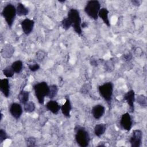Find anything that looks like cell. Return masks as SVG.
<instances>
[{
  "label": "cell",
  "instance_id": "1",
  "mask_svg": "<svg viewBox=\"0 0 147 147\" xmlns=\"http://www.w3.org/2000/svg\"><path fill=\"white\" fill-rule=\"evenodd\" d=\"M75 134V139L77 144L80 147H87L90 142V136L88 131L85 127L76 126L74 129Z\"/></svg>",
  "mask_w": 147,
  "mask_h": 147
},
{
  "label": "cell",
  "instance_id": "2",
  "mask_svg": "<svg viewBox=\"0 0 147 147\" xmlns=\"http://www.w3.org/2000/svg\"><path fill=\"white\" fill-rule=\"evenodd\" d=\"M33 88L38 103L40 105H43L45 96L48 97L49 95V86L46 82H41L34 84Z\"/></svg>",
  "mask_w": 147,
  "mask_h": 147
},
{
  "label": "cell",
  "instance_id": "3",
  "mask_svg": "<svg viewBox=\"0 0 147 147\" xmlns=\"http://www.w3.org/2000/svg\"><path fill=\"white\" fill-rule=\"evenodd\" d=\"M114 84L111 82H105L99 86L98 91L100 95L106 102L109 107H111L113 95Z\"/></svg>",
  "mask_w": 147,
  "mask_h": 147
},
{
  "label": "cell",
  "instance_id": "4",
  "mask_svg": "<svg viewBox=\"0 0 147 147\" xmlns=\"http://www.w3.org/2000/svg\"><path fill=\"white\" fill-rule=\"evenodd\" d=\"M67 17L71 21L72 26L75 32L79 36H81L82 34V29L81 27L82 19L80 16L79 10L76 9H70L68 11Z\"/></svg>",
  "mask_w": 147,
  "mask_h": 147
},
{
  "label": "cell",
  "instance_id": "5",
  "mask_svg": "<svg viewBox=\"0 0 147 147\" xmlns=\"http://www.w3.org/2000/svg\"><path fill=\"white\" fill-rule=\"evenodd\" d=\"M100 9V3L97 0L88 1L84 9L86 14L91 19L97 20Z\"/></svg>",
  "mask_w": 147,
  "mask_h": 147
},
{
  "label": "cell",
  "instance_id": "6",
  "mask_svg": "<svg viewBox=\"0 0 147 147\" xmlns=\"http://www.w3.org/2000/svg\"><path fill=\"white\" fill-rule=\"evenodd\" d=\"M1 15L4 18L9 28H11L15 20L17 11L16 7L11 3L7 4L1 11Z\"/></svg>",
  "mask_w": 147,
  "mask_h": 147
},
{
  "label": "cell",
  "instance_id": "7",
  "mask_svg": "<svg viewBox=\"0 0 147 147\" xmlns=\"http://www.w3.org/2000/svg\"><path fill=\"white\" fill-rule=\"evenodd\" d=\"M142 131L140 129L133 130L129 139V142L131 147H140L142 144Z\"/></svg>",
  "mask_w": 147,
  "mask_h": 147
},
{
  "label": "cell",
  "instance_id": "8",
  "mask_svg": "<svg viewBox=\"0 0 147 147\" xmlns=\"http://www.w3.org/2000/svg\"><path fill=\"white\" fill-rule=\"evenodd\" d=\"M120 126L126 131H130L133 126V121L129 113H125L122 115L120 119Z\"/></svg>",
  "mask_w": 147,
  "mask_h": 147
},
{
  "label": "cell",
  "instance_id": "9",
  "mask_svg": "<svg viewBox=\"0 0 147 147\" xmlns=\"http://www.w3.org/2000/svg\"><path fill=\"white\" fill-rule=\"evenodd\" d=\"M124 100L126 102L129 107V111L131 113L134 111V102H135V92L133 90H130L125 93L123 96Z\"/></svg>",
  "mask_w": 147,
  "mask_h": 147
},
{
  "label": "cell",
  "instance_id": "10",
  "mask_svg": "<svg viewBox=\"0 0 147 147\" xmlns=\"http://www.w3.org/2000/svg\"><path fill=\"white\" fill-rule=\"evenodd\" d=\"M9 111L11 116L16 119H18L23 112V109L21 105L18 103H12L9 108Z\"/></svg>",
  "mask_w": 147,
  "mask_h": 147
},
{
  "label": "cell",
  "instance_id": "11",
  "mask_svg": "<svg viewBox=\"0 0 147 147\" xmlns=\"http://www.w3.org/2000/svg\"><path fill=\"white\" fill-rule=\"evenodd\" d=\"M21 26L24 33L25 35L28 36L32 33L33 29L34 21L33 20L26 18L21 22Z\"/></svg>",
  "mask_w": 147,
  "mask_h": 147
},
{
  "label": "cell",
  "instance_id": "12",
  "mask_svg": "<svg viewBox=\"0 0 147 147\" xmlns=\"http://www.w3.org/2000/svg\"><path fill=\"white\" fill-rule=\"evenodd\" d=\"M105 113V107L101 104H98L94 106L91 110V114L96 120L100 119L103 116Z\"/></svg>",
  "mask_w": 147,
  "mask_h": 147
},
{
  "label": "cell",
  "instance_id": "13",
  "mask_svg": "<svg viewBox=\"0 0 147 147\" xmlns=\"http://www.w3.org/2000/svg\"><path fill=\"white\" fill-rule=\"evenodd\" d=\"M45 107L48 111H51L55 115L57 114L61 109V106L59 103L56 100L52 99H51L46 103Z\"/></svg>",
  "mask_w": 147,
  "mask_h": 147
},
{
  "label": "cell",
  "instance_id": "14",
  "mask_svg": "<svg viewBox=\"0 0 147 147\" xmlns=\"http://www.w3.org/2000/svg\"><path fill=\"white\" fill-rule=\"evenodd\" d=\"M0 91L3 95L8 98L10 95V83L9 78H4L1 79L0 81Z\"/></svg>",
  "mask_w": 147,
  "mask_h": 147
},
{
  "label": "cell",
  "instance_id": "15",
  "mask_svg": "<svg viewBox=\"0 0 147 147\" xmlns=\"http://www.w3.org/2000/svg\"><path fill=\"white\" fill-rule=\"evenodd\" d=\"M61 111L62 114L66 118H70L71 117V111L72 110V105L70 102L69 97H65V103L61 106Z\"/></svg>",
  "mask_w": 147,
  "mask_h": 147
},
{
  "label": "cell",
  "instance_id": "16",
  "mask_svg": "<svg viewBox=\"0 0 147 147\" xmlns=\"http://www.w3.org/2000/svg\"><path fill=\"white\" fill-rule=\"evenodd\" d=\"M109 11L107 8L106 7L100 8L98 14V17H99L102 20L105 24H106L108 27H110L111 25H110V22L109 18Z\"/></svg>",
  "mask_w": 147,
  "mask_h": 147
},
{
  "label": "cell",
  "instance_id": "17",
  "mask_svg": "<svg viewBox=\"0 0 147 147\" xmlns=\"http://www.w3.org/2000/svg\"><path fill=\"white\" fill-rule=\"evenodd\" d=\"M16 11L18 16L22 17L28 15L29 12V10L23 3L19 2L17 3V6L16 7Z\"/></svg>",
  "mask_w": 147,
  "mask_h": 147
},
{
  "label": "cell",
  "instance_id": "18",
  "mask_svg": "<svg viewBox=\"0 0 147 147\" xmlns=\"http://www.w3.org/2000/svg\"><path fill=\"white\" fill-rule=\"evenodd\" d=\"M14 52V48L11 45H6L2 49L1 53L2 56L4 58H9L12 56Z\"/></svg>",
  "mask_w": 147,
  "mask_h": 147
},
{
  "label": "cell",
  "instance_id": "19",
  "mask_svg": "<svg viewBox=\"0 0 147 147\" xmlns=\"http://www.w3.org/2000/svg\"><path fill=\"white\" fill-rule=\"evenodd\" d=\"M106 125L105 123H98L96 124L94 128V134L97 137H100L106 131Z\"/></svg>",
  "mask_w": 147,
  "mask_h": 147
},
{
  "label": "cell",
  "instance_id": "20",
  "mask_svg": "<svg viewBox=\"0 0 147 147\" xmlns=\"http://www.w3.org/2000/svg\"><path fill=\"white\" fill-rule=\"evenodd\" d=\"M29 92L24 90H22L18 95V99L21 103L24 104L29 101Z\"/></svg>",
  "mask_w": 147,
  "mask_h": 147
},
{
  "label": "cell",
  "instance_id": "21",
  "mask_svg": "<svg viewBox=\"0 0 147 147\" xmlns=\"http://www.w3.org/2000/svg\"><path fill=\"white\" fill-rule=\"evenodd\" d=\"M11 67L16 74H20L23 68V63L21 60H18L12 63Z\"/></svg>",
  "mask_w": 147,
  "mask_h": 147
},
{
  "label": "cell",
  "instance_id": "22",
  "mask_svg": "<svg viewBox=\"0 0 147 147\" xmlns=\"http://www.w3.org/2000/svg\"><path fill=\"white\" fill-rule=\"evenodd\" d=\"M36 106L32 101H28L24 104V110L26 113H31L35 110Z\"/></svg>",
  "mask_w": 147,
  "mask_h": 147
},
{
  "label": "cell",
  "instance_id": "23",
  "mask_svg": "<svg viewBox=\"0 0 147 147\" xmlns=\"http://www.w3.org/2000/svg\"><path fill=\"white\" fill-rule=\"evenodd\" d=\"M58 91H59V88L57 85L52 84L49 86V93L48 97L49 99H52L53 98L56 97V96L58 93Z\"/></svg>",
  "mask_w": 147,
  "mask_h": 147
},
{
  "label": "cell",
  "instance_id": "24",
  "mask_svg": "<svg viewBox=\"0 0 147 147\" xmlns=\"http://www.w3.org/2000/svg\"><path fill=\"white\" fill-rule=\"evenodd\" d=\"M135 100H136L137 103H138L141 107H145L147 105V99L145 95L141 94L137 96Z\"/></svg>",
  "mask_w": 147,
  "mask_h": 147
},
{
  "label": "cell",
  "instance_id": "25",
  "mask_svg": "<svg viewBox=\"0 0 147 147\" xmlns=\"http://www.w3.org/2000/svg\"><path fill=\"white\" fill-rule=\"evenodd\" d=\"M2 73L5 76H6L7 78H10L13 77L14 74H15L13 69L10 66H7L5 68H3L2 70Z\"/></svg>",
  "mask_w": 147,
  "mask_h": 147
},
{
  "label": "cell",
  "instance_id": "26",
  "mask_svg": "<svg viewBox=\"0 0 147 147\" xmlns=\"http://www.w3.org/2000/svg\"><path fill=\"white\" fill-rule=\"evenodd\" d=\"M61 25H62L63 28L65 30H67L72 26L71 21L67 17L63 19V20L61 21Z\"/></svg>",
  "mask_w": 147,
  "mask_h": 147
},
{
  "label": "cell",
  "instance_id": "27",
  "mask_svg": "<svg viewBox=\"0 0 147 147\" xmlns=\"http://www.w3.org/2000/svg\"><path fill=\"white\" fill-rule=\"evenodd\" d=\"M25 144L27 146H36V139L34 137H29L25 139Z\"/></svg>",
  "mask_w": 147,
  "mask_h": 147
},
{
  "label": "cell",
  "instance_id": "28",
  "mask_svg": "<svg viewBox=\"0 0 147 147\" xmlns=\"http://www.w3.org/2000/svg\"><path fill=\"white\" fill-rule=\"evenodd\" d=\"M46 52L42 50H39L36 53V57L39 61H42L46 56Z\"/></svg>",
  "mask_w": 147,
  "mask_h": 147
},
{
  "label": "cell",
  "instance_id": "29",
  "mask_svg": "<svg viewBox=\"0 0 147 147\" xmlns=\"http://www.w3.org/2000/svg\"><path fill=\"white\" fill-rule=\"evenodd\" d=\"M9 137L7 136V134L6 133V131L3 129H0V144H2L4 141H5L6 139L9 138Z\"/></svg>",
  "mask_w": 147,
  "mask_h": 147
},
{
  "label": "cell",
  "instance_id": "30",
  "mask_svg": "<svg viewBox=\"0 0 147 147\" xmlns=\"http://www.w3.org/2000/svg\"><path fill=\"white\" fill-rule=\"evenodd\" d=\"M40 65L38 63H33L28 64V68L32 72H36L40 69Z\"/></svg>",
  "mask_w": 147,
  "mask_h": 147
},
{
  "label": "cell",
  "instance_id": "31",
  "mask_svg": "<svg viewBox=\"0 0 147 147\" xmlns=\"http://www.w3.org/2000/svg\"><path fill=\"white\" fill-rule=\"evenodd\" d=\"M122 57H123V59L125 61H130V60L132 59L133 56H132V55H131V53H126V54L123 55V56H122Z\"/></svg>",
  "mask_w": 147,
  "mask_h": 147
},
{
  "label": "cell",
  "instance_id": "32",
  "mask_svg": "<svg viewBox=\"0 0 147 147\" xmlns=\"http://www.w3.org/2000/svg\"><path fill=\"white\" fill-rule=\"evenodd\" d=\"M131 3L134 6H140L141 3V1H137V0H133L131 1Z\"/></svg>",
  "mask_w": 147,
  "mask_h": 147
},
{
  "label": "cell",
  "instance_id": "33",
  "mask_svg": "<svg viewBox=\"0 0 147 147\" xmlns=\"http://www.w3.org/2000/svg\"><path fill=\"white\" fill-rule=\"evenodd\" d=\"M90 64H91V65L95 66V67L98 65V61H97L96 60H95V59H92V60H91V61H90Z\"/></svg>",
  "mask_w": 147,
  "mask_h": 147
},
{
  "label": "cell",
  "instance_id": "34",
  "mask_svg": "<svg viewBox=\"0 0 147 147\" xmlns=\"http://www.w3.org/2000/svg\"><path fill=\"white\" fill-rule=\"evenodd\" d=\"M87 26H88V22H82V24H81L82 28H87Z\"/></svg>",
  "mask_w": 147,
  "mask_h": 147
},
{
  "label": "cell",
  "instance_id": "35",
  "mask_svg": "<svg viewBox=\"0 0 147 147\" xmlns=\"http://www.w3.org/2000/svg\"><path fill=\"white\" fill-rule=\"evenodd\" d=\"M60 3H64L65 2V0H63V1H61V0H59L58 1Z\"/></svg>",
  "mask_w": 147,
  "mask_h": 147
},
{
  "label": "cell",
  "instance_id": "36",
  "mask_svg": "<svg viewBox=\"0 0 147 147\" xmlns=\"http://www.w3.org/2000/svg\"><path fill=\"white\" fill-rule=\"evenodd\" d=\"M2 117H3V114H2V113H1V118H0L1 121H2Z\"/></svg>",
  "mask_w": 147,
  "mask_h": 147
}]
</instances>
